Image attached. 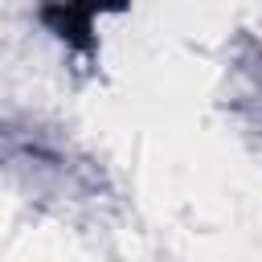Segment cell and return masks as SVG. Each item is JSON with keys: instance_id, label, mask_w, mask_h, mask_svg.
I'll return each instance as SVG.
<instances>
[{"instance_id": "6da1fadb", "label": "cell", "mask_w": 262, "mask_h": 262, "mask_svg": "<svg viewBox=\"0 0 262 262\" xmlns=\"http://www.w3.org/2000/svg\"><path fill=\"white\" fill-rule=\"evenodd\" d=\"M123 0H74V4H66V16L57 20V29H61V37H78L86 25H90V16L94 12H102V8H119Z\"/></svg>"}]
</instances>
